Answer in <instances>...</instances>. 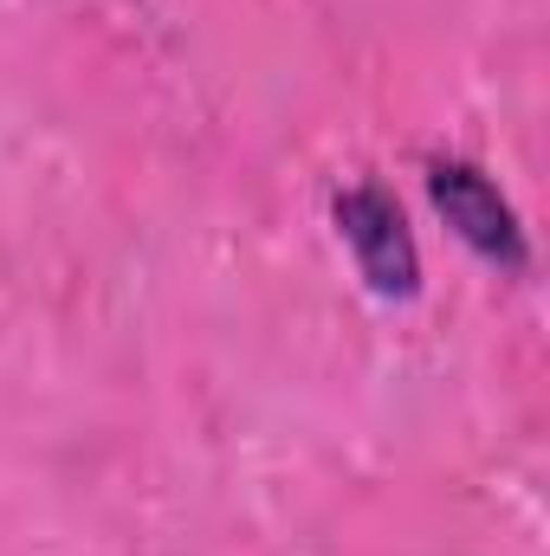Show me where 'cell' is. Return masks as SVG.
<instances>
[{"label":"cell","mask_w":550,"mask_h":556,"mask_svg":"<svg viewBox=\"0 0 550 556\" xmlns=\"http://www.w3.org/2000/svg\"><path fill=\"white\" fill-rule=\"evenodd\" d=\"M427 194H434V207H440V220L486 260V266H499V273H518L525 266V227H518V214H512V201L473 168V162H427Z\"/></svg>","instance_id":"cell-1"},{"label":"cell","mask_w":550,"mask_h":556,"mask_svg":"<svg viewBox=\"0 0 550 556\" xmlns=\"http://www.w3.org/2000/svg\"><path fill=\"white\" fill-rule=\"evenodd\" d=\"M337 233L350 240L370 291H383V298H414L421 291V253H414V233L402 220V207H396V194L343 188L337 194Z\"/></svg>","instance_id":"cell-2"}]
</instances>
